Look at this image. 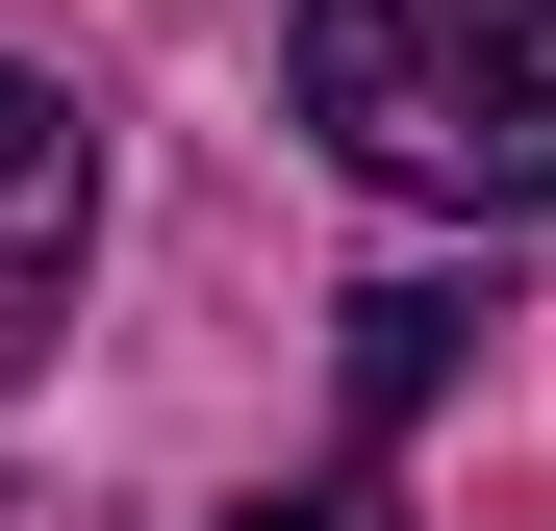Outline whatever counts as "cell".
<instances>
[{"instance_id": "6da1fadb", "label": "cell", "mask_w": 556, "mask_h": 531, "mask_svg": "<svg viewBox=\"0 0 556 531\" xmlns=\"http://www.w3.org/2000/svg\"><path fill=\"white\" fill-rule=\"evenodd\" d=\"M304 127L430 228L556 203V0H304Z\"/></svg>"}, {"instance_id": "277c9868", "label": "cell", "mask_w": 556, "mask_h": 531, "mask_svg": "<svg viewBox=\"0 0 556 531\" xmlns=\"http://www.w3.org/2000/svg\"><path fill=\"white\" fill-rule=\"evenodd\" d=\"M228 531H405L380 481H278V506H228Z\"/></svg>"}, {"instance_id": "7a4b0ae2", "label": "cell", "mask_w": 556, "mask_h": 531, "mask_svg": "<svg viewBox=\"0 0 556 531\" xmlns=\"http://www.w3.org/2000/svg\"><path fill=\"white\" fill-rule=\"evenodd\" d=\"M76 253H102V127H76V76L0 51V354H51Z\"/></svg>"}, {"instance_id": "3957f363", "label": "cell", "mask_w": 556, "mask_h": 531, "mask_svg": "<svg viewBox=\"0 0 556 531\" xmlns=\"http://www.w3.org/2000/svg\"><path fill=\"white\" fill-rule=\"evenodd\" d=\"M455 329H481L455 279H380V304H354V430H405V405L455 380Z\"/></svg>"}]
</instances>
